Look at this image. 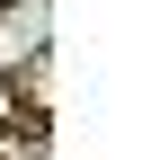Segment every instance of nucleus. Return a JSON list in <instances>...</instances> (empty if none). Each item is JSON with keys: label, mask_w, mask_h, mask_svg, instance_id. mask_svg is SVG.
I'll list each match as a JSON object with an SVG mask.
<instances>
[{"label": "nucleus", "mask_w": 160, "mask_h": 160, "mask_svg": "<svg viewBox=\"0 0 160 160\" xmlns=\"http://www.w3.org/2000/svg\"><path fill=\"white\" fill-rule=\"evenodd\" d=\"M53 45V0H0V80L36 71Z\"/></svg>", "instance_id": "1"}, {"label": "nucleus", "mask_w": 160, "mask_h": 160, "mask_svg": "<svg viewBox=\"0 0 160 160\" xmlns=\"http://www.w3.org/2000/svg\"><path fill=\"white\" fill-rule=\"evenodd\" d=\"M0 160H53V151H45L36 125H9V133H0Z\"/></svg>", "instance_id": "2"}, {"label": "nucleus", "mask_w": 160, "mask_h": 160, "mask_svg": "<svg viewBox=\"0 0 160 160\" xmlns=\"http://www.w3.org/2000/svg\"><path fill=\"white\" fill-rule=\"evenodd\" d=\"M18 125V80H0V133Z\"/></svg>", "instance_id": "3"}]
</instances>
